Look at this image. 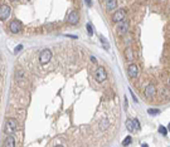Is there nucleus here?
<instances>
[{"mask_svg": "<svg viewBox=\"0 0 170 147\" xmlns=\"http://www.w3.org/2000/svg\"><path fill=\"white\" fill-rule=\"evenodd\" d=\"M127 17V11L125 9H119L117 11H115V13L112 14V21L113 23H121L125 20V18Z\"/></svg>", "mask_w": 170, "mask_h": 147, "instance_id": "obj_1", "label": "nucleus"}, {"mask_svg": "<svg viewBox=\"0 0 170 147\" xmlns=\"http://www.w3.org/2000/svg\"><path fill=\"white\" fill-rule=\"evenodd\" d=\"M52 59V52L49 50V49H43V50L40 52V54H39V62L40 64H47L49 63V60Z\"/></svg>", "mask_w": 170, "mask_h": 147, "instance_id": "obj_2", "label": "nucleus"}, {"mask_svg": "<svg viewBox=\"0 0 170 147\" xmlns=\"http://www.w3.org/2000/svg\"><path fill=\"white\" fill-rule=\"evenodd\" d=\"M94 78H96L97 82H103L107 79V72L103 67H98L96 72H94Z\"/></svg>", "mask_w": 170, "mask_h": 147, "instance_id": "obj_3", "label": "nucleus"}, {"mask_svg": "<svg viewBox=\"0 0 170 147\" xmlns=\"http://www.w3.org/2000/svg\"><path fill=\"white\" fill-rule=\"evenodd\" d=\"M17 127H18V122L14 118H9L5 122V132L8 135L13 133V132L17 130Z\"/></svg>", "mask_w": 170, "mask_h": 147, "instance_id": "obj_4", "label": "nucleus"}, {"mask_svg": "<svg viewBox=\"0 0 170 147\" xmlns=\"http://www.w3.org/2000/svg\"><path fill=\"white\" fill-rule=\"evenodd\" d=\"M128 29H130V21H127V20L121 21V23H119V25H117V33H119L120 35H125V34L128 32Z\"/></svg>", "mask_w": 170, "mask_h": 147, "instance_id": "obj_5", "label": "nucleus"}, {"mask_svg": "<svg viewBox=\"0 0 170 147\" xmlns=\"http://www.w3.org/2000/svg\"><path fill=\"white\" fill-rule=\"evenodd\" d=\"M10 15V6L6 5V4H3L0 6V20H5V19L9 18Z\"/></svg>", "mask_w": 170, "mask_h": 147, "instance_id": "obj_6", "label": "nucleus"}, {"mask_svg": "<svg viewBox=\"0 0 170 147\" xmlns=\"http://www.w3.org/2000/svg\"><path fill=\"white\" fill-rule=\"evenodd\" d=\"M79 20V15H78V11L76 10H72L69 14H68V23L72 25H76Z\"/></svg>", "mask_w": 170, "mask_h": 147, "instance_id": "obj_7", "label": "nucleus"}, {"mask_svg": "<svg viewBox=\"0 0 170 147\" xmlns=\"http://www.w3.org/2000/svg\"><path fill=\"white\" fill-rule=\"evenodd\" d=\"M9 29H10V32L14 33V34L19 33V32H20V29H22V23L19 20H13L9 24Z\"/></svg>", "mask_w": 170, "mask_h": 147, "instance_id": "obj_8", "label": "nucleus"}, {"mask_svg": "<svg viewBox=\"0 0 170 147\" xmlns=\"http://www.w3.org/2000/svg\"><path fill=\"white\" fill-rule=\"evenodd\" d=\"M144 93H145V97L153 98V97L156 96V88H155L153 84H149V86H146V88H145V90H144Z\"/></svg>", "mask_w": 170, "mask_h": 147, "instance_id": "obj_9", "label": "nucleus"}, {"mask_svg": "<svg viewBox=\"0 0 170 147\" xmlns=\"http://www.w3.org/2000/svg\"><path fill=\"white\" fill-rule=\"evenodd\" d=\"M127 73H128V75H130L131 78H136L137 77V74H139V67L136 66V64L131 63L130 66H128V68H127Z\"/></svg>", "mask_w": 170, "mask_h": 147, "instance_id": "obj_10", "label": "nucleus"}, {"mask_svg": "<svg viewBox=\"0 0 170 147\" xmlns=\"http://www.w3.org/2000/svg\"><path fill=\"white\" fill-rule=\"evenodd\" d=\"M116 6H117V0H107L106 1V9L108 11L116 9Z\"/></svg>", "mask_w": 170, "mask_h": 147, "instance_id": "obj_11", "label": "nucleus"}, {"mask_svg": "<svg viewBox=\"0 0 170 147\" xmlns=\"http://www.w3.org/2000/svg\"><path fill=\"white\" fill-rule=\"evenodd\" d=\"M4 147H15V141L14 137L11 135H9L5 139V143H4Z\"/></svg>", "mask_w": 170, "mask_h": 147, "instance_id": "obj_12", "label": "nucleus"}, {"mask_svg": "<svg viewBox=\"0 0 170 147\" xmlns=\"http://www.w3.org/2000/svg\"><path fill=\"white\" fill-rule=\"evenodd\" d=\"M125 58H126V60H128V62H131V60L134 59V53H132V49L130 47H127L125 49Z\"/></svg>", "mask_w": 170, "mask_h": 147, "instance_id": "obj_13", "label": "nucleus"}, {"mask_svg": "<svg viewBox=\"0 0 170 147\" xmlns=\"http://www.w3.org/2000/svg\"><path fill=\"white\" fill-rule=\"evenodd\" d=\"M126 128H127V131H130V132H134L135 131V128H134V122H132V119L128 118L126 121Z\"/></svg>", "mask_w": 170, "mask_h": 147, "instance_id": "obj_14", "label": "nucleus"}, {"mask_svg": "<svg viewBox=\"0 0 170 147\" xmlns=\"http://www.w3.org/2000/svg\"><path fill=\"white\" fill-rule=\"evenodd\" d=\"M100 40L102 41V44H103V48L106 49V50H108V49H110V43H108L107 40H106V38H103V37L100 35Z\"/></svg>", "mask_w": 170, "mask_h": 147, "instance_id": "obj_15", "label": "nucleus"}, {"mask_svg": "<svg viewBox=\"0 0 170 147\" xmlns=\"http://www.w3.org/2000/svg\"><path fill=\"white\" fill-rule=\"evenodd\" d=\"M159 133H161L162 136H166V135H168V128L160 124V127H159Z\"/></svg>", "mask_w": 170, "mask_h": 147, "instance_id": "obj_16", "label": "nucleus"}, {"mask_svg": "<svg viewBox=\"0 0 170 147\" xmlns=\"http://www.w3.org/2000/svg\"><path fill=\"white\" fill-rule=\"evenodd\" d=\"M131 142H132V138L130 136H127V137L122 141V146H128V145H131Z\"/></svg>", "mask_w": 170, "mask_h": 147, "instance_id": "obj_17", "label": "nucleus"}, {"mask_svg": "<svg viewBox=\"0 0 170 147\" xmlns=\"http://www.w3.org/2000/svg\"><path fill=\"white\" fill-rule=\"evenodd\" d=\"M147 113H149V115H151V116H156V115H159V113H160V111H159V109H147Z\"/></svg>", "mask_w": 170, "mask_h": 147, "instance_id": "obj_18", "label": "nucleus"}, {"mask_svg": "<svg viewBox=\"0 0 170 147\" xmlns=\"http://www.w3.org/2000/svg\"><path fill=\"white\" fill-rule=\"evenodd\" d=\"M86 28H87V32H88V34H90V37L91 35H93V28H92V24H87L86 25Z\"/></svg>", "mask_w": 170, "mask_h": 147, "instance_id": "obj_19", "label": "nucleus"}, {"mask_svg": "<svg viewBox=\"0 0 170 147\" xmlns=\"http://www.w3.org/2000/svg\"><path fill=\"white\" fill-rule=\"evenodd\" d=\"M132 122H134V128H135V131H136V130H140V122H139V119H137V118H134V119H132Z\"/></svg>", "mask_w": 170, "mask_h": 147, "instance_id": "obj_20", "label": "nucleus"}, {"mask_svg": "<svg viewBox=\"0 0 170 147\" xmlns=\"http://www.w3.org/2000/svg\"><path fill=\"white\" fill-rule=\"evenodd\" d=\"M23 75H24V72H23L22 69H18V70H17V78H18V79H22Z\"/></svg>", "mask_w": 170, "mask_h": 147, "instance_id": "obj_21", "label": "nucleus"}, {"mask_svg": "<svg viewBox=\"0 0 170 147\" xmlns=\"http://www.w3.org/2000/svg\"><path fill=\"white\" fill-rule=\"evenodd\" d=\"M22 49H23V45H22V44H19V45H17V48H15L14 53H15V54H17V53H19V52L22 50Z\"/></svg>", "mask_w": 170, "mask_h": 147, "instance_id": "obj_22", "label": "nucleus"}, {"mask_svg": "<svg viewBox=\"0 0 170 147\" xmlns=\"http://www.w3.org/2000/svg\"><path fill=\"white\" fill-rule=\"evenodd\" d=\"M107 128V122H106V119H103V122H102V130H106Z\"/></svg>", "mask_w": 170, "mask_h": 147, "instance_id": "obj_23", "label": "nucleus"}, {"mask_svg": "<svg viewBox=\"0 0 170 147\" xmlns=\"http://www.w3.org/2000/svg\"><path fill=\"white\" fill-rule=\"evenodd\" d=\"M85 3H86L88 6H91V4H92V1H91V0H85Z\"/></svg>", "mask_w": 170, "mask_h": 147, "instance_id": "obj_24", "label": "nucleus"}, {"mask_svg": "<svg viewBox=\"0 0 170 147\" xmlns=\"http://www.w3.org/2000/svg\"><path fill=\"white\" fill-rule=\"evenodd\" d=\"M141 147H149V145H147V143H144V145H142Z\"/></svg>", "mask_w": 170, "mask_h": 147, "instance_id": "obj_25", "label": "nucleus"}, {"mask_svg": "<svg viewBox=\"0 0 170 147\" xmlns=\"http://www.w3.org/2000/svg\"><path fill=\"white\" fill-rule=\"evenodd\" d=\"M54 147H63L62 145H57V146H54Z\"/></svg>", "mask_w": 170, "mask_h": 147, "instance_id": "obj_26", "label": "nucleus"}, {"mask_svg": "<svg viewBox=\"0 0 170 147\" xmlns=\"http://www.w3.org/2000/svg\"><path fill=\"white\" fill-rule=\"evenodd\" d=\"M168 131H170V123H169V126H168Z\"/></svg>", "mask_w": 170, "mask_h": 147, "instance_id": "obj_27", "label": "nucleus"}, {"mask_svg": "<svg viewBox=\"0 0 170 147\" xmlns=\"http://www.w3.org/2000/svg\"><path fill=\"white\" fill-rule=\"evenodd\" d=\"M168 84H169V87H170V78H169V81H168Z\"/></svg>", "mask_w": 170, "mask_h": 147, "instance_id": "obj_28", "label": "nucleus"}, {"mask_svg": "<svg viewBox=\"0 0 170 147\" xmlns=\"http://www.w3.org/2000/svg\"><path fill=\"white\" fill-rule=\"evenodd\" d=\"M11 1H15V0H11Z\"/></svg>", "mask_w": 170, "mask_h": 147, "instance_id": "obj_29", "label": "nucleus"}, {"mask_svg": "<svg viewBox=\"0 0 170 147\" xmlns=\"http://www.w3.org/2000/svg\"><path fill=\"white\" fill-rule=\"evenodd\" d=\"M160 1H162V0H160Z\"/></svg>", "mask_w": 170, "mask_h": 147, "instance_id": "obj_30", "label": "nucleus"}]
</instances>
